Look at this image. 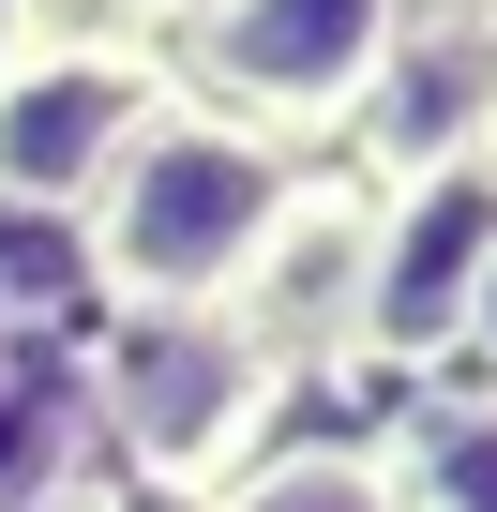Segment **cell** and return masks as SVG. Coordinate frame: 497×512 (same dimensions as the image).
Here are the masks:
<instances>
[{"label": "cell", "mask_w": 497, "mask_h": 512, "mask_svg": "<svg viewBox=\"0 0 497 512\" xmlns=\"http://www.w3.org/2000/svg\"><path fill=\"white\" fill-rule=\"evenodd\" d=\"M332 166H362V181L497 166V16L482 0H407V31L377 61V106H362V136Z\"/></svg>", "instance_id": "8992f818"}, {"label": "cell", "mask_w": 497, "mask_h": 512, "mask_svg": "<svg viewBox=\"0 0 497 512\" xmlns=\"http://www.w3.org/2000/svg\"><path fill=\"white\" fill-rule=\"evenodd\" d=\"M362 226H377L362 166H302L272 256H257V272H241V302H226V317H257V347H272L287 377H332L347 332H362Z\"/></svg>", "instance_id": "52a82bcc"}, {"label": "cell", "mask_w": 497, "mask_h": 512, "mask_svg": "<svg viewBox=\"0 0 497 512\" xmlns=\"http://www.w3.org/2000/svg\"><path fill=\"white\" fill-rule=\"evenodd\" d=\"M76 392H91V452H121L151 497H226L272 452L302 377L257 347V317L196 302V317H91Z\"/></svg>", "instance_id": "7a4b0ae2"}, {"label": "cell", "mask_w": 497, "mask_h": 512, "mask_svg": "<svg viewBox=\"0 0 497 512\" xmlns=\"http://www.w3.org/2000/svg\"><path fill=\"white\" fill-rule=\"evenodd\" d=\"M377 226H362V332L347 362L377 377H452L467 347V302H482V256H497V166H437V181H362Z\"/></svg>", "instance_id": "5b68a950"}, {"label": "cell", "mask_w": 497, "mask_h": 512, "mask_svg": "<svg viewBox=\"0 0 497 512\" xmlns=\"http://www.w3.org/2000/svg\"><path fill=\"white\" fill-rule=\"evenodd\" d=\"M392 31H407V0H211V16L166 46V76H181L211 121L332 166V151L362 136V106H377Z\"/></svg>", "instance_id": "3957f363"}, {"label": "cell", "mask_w": 497, "mask_h": 512, "mask_svg": "<svg viewBox=\"0 0 497 512\" xmlns=\"http://www.w3.org/2000/svg\"><path fill=\"white\" fill-rule=\"evenodd\" d=\"M166 46L136 31H91V16H16L0 31V211L31 226H76L106 196V166L166 121Z\"/></svg>", "instance_id": "277c9868"}, {"label": "cell", "mask_w": 497, "mask_h": 512, "mask_svg": "<svg viewBox=\"0 0 497 512\" xmlns=\"http://www.w3.org/2000/svg\"><path fill=\"white\" fill-rule=\"evenodd\" d=\"M46 16H91V31H136V46H181L211 0H46Z\"/></svg>", "instance_id": "8fae6325"}, {"label": "cell", "mask_w": 497, "mask_h": 512, "mask_svg": "<svg viewBox=\"0 0 497 512\" xmlns=\"http://www.w3.org/2000/svg\"><path fill=\"white\" fill-rule=\"evenodd\" d=\"M392 467V512H497V392L482 377H422L392 422H362Z\"/></svg>", "instance_id": "ba28073f"}, {"label": "cell", "mask_w": 497, "mask_h": 512, "mask_svg": "<svg viewBox=\"0 0 497 512\" xmlns=\"http://www.w3.org/2000/svg\"><path fill=\"white\" fill-rule=\"evenodd\" d=\"M452 377H482V392H497V256H482V302H467V347H452Z\"/></svg>", "instance_id": "7c38bea8"}, {"label": "cell", "mask_w": 497, "mask_h": 512, "mask_svg": "<svg viewBox=\"0 0 497 512\" xmlns=\"http://www.w3.org/2000/svg\"><path fill=\"white\" fill-rule=\"evenodd\" d=\"M302 196V151L211 121L196 91H166V121L106 166V196L76 211V272H91V317H196V302H241V272L272 256Z\"/></svg>", "instance_id": "6da1fadb"}, {"label": "cell", "mask_w": 497, "mask_h": 512, "mask_svg": "<svg viewBox=\"0 0 497 512\" xmlns=\"http://www.w3.org/2000/svg\"><path fill=\"white\" fill-rule=\"evenodd\" d=\"M196 512H392V467H377V437H272Z\"/></svg>", "instance_id": "30bf717a"}, {"label": "cell", "mask_w": 497, "mask_h": 512, "mask_svg": "<svg viewBox=\"0 0 497 512\" xmlns=\"http://www.w3.org/2000/svg\"><path fill=\"white\" fill-rule=\"evenodd\" d=\"M16 16H46V0H0V31H16Z\"/></svg>", "instance_id": "4fadbf2b"}, {"label": "cell", "mask_w": 497, "mask_h": 512, "mask_svg": "<svg viewBox=\"0 0 497 512\" xmlns=\"http://www.w3.org/2000/svg\"><path fill=\"white\" fill-rule=\"evenodd\" d=\"M91 482V392L31 332H0V512H61Z\"/></svg>", "instance_id": "9c48e42d"}]
</instances>
